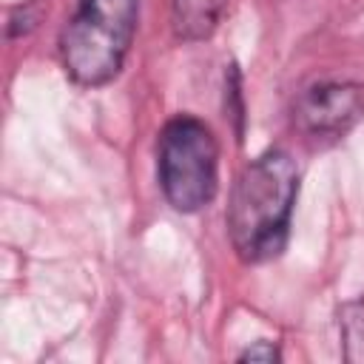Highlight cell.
Segmentation results:
<instances>
[{
	"mask_svg": "<svg viewBox=\"0 0 364 364\" xmlns=\"http://www.w3.org/2000/svg\"><path fill=\"white\" fill-rule=\"evenodd\" d=\"M156 176L165 202L179 213H196L219 188V142L208 122L179 114L165 122L156 145Z\"/></svg>",
	"mask_w": 364,
	"mask_h": 364,
	"instance_id": "3957f363",
	"label": "cell"
},
{
	"mask_svg": "<svg viewBox=\"0 0 364 364\" xmlns=\"http://www.w3.org/2000/svg\"><path fill=\"white\" fill-rule=\"evenodd\" d=\"M34 20H37V14H34V6H26V9H23V28L28 31V28L34 26ZM9 23H11V26L17 23V11L11 14V20H9ZM14 31H17V26H14V28H9V34H11V37H14Z\"/></svg>",
	"mask_w": 364,
	"mask_h": 364,
	"instance_id": "52a82bcc",
	"label": "cell"
},
{
	"mask_svg": "<svg viewBox=\"0 0 364 364\" xmlns=\"http://www.w3.org/2000/svg\"><path fill=\"white\" fill-rule=\"evenodd\" d=\"M225 6L228 0H171L173 34L185 43L208 40L225 14Z\"/></svg>",
	"mask_w": 364,
	"mask_h": 364,
	"instance_id": "5b68a950",
	"label": "cell"
},
{
	"mask_svg": "<svg viewBox=\"0 0 364 364\" xmlns=\"http://www.w3.org/2000/svg\"><path fill=\"white\" fill-rule=\"evenodd\" d=\"M139 0H80L60 34L65 74L85 88L111 82L136 34Z\"/></svg>",
	"mask_w": 364,
	"mask_h": 364,
	"instance_id": "7a4b0ae2",
	"label": "cell"
},
{
	"mask_svg": "<svg viewBox=\"0 0 364 364\" xmlns=\"http://www.w3.org/2000/svg\"><path fill=\"white\" fill-rule=\"evenodd\" d=\"M282 358V353H279V347L273 344V341H253L245 353H239V361H262V364H273V361H279Z\"/></svg>",
	"mask_w": 364,
	"mask_h": 364,
	"instance_id": "8992f818",
	"label": "cell"
},
{
	"mask_svg": "<svg viewBox=\"0 0 364 364\" xmlns=\"http://www.w3.org/2000/svg\"><path fill=\"white\" fill-rule=\"evenodd\" d=\"M364 114V88L347 80H321L304 88L293 105V125L316 142L344 136Z\"/></svg>",
	"mask_w": 364,
	"mask_h": 364,
	"instance_id": "277c9868",
	"label": "cell"
},
{
	"mask_svg": "<svg viewBox=\"0 0 364 364\" xmlns=\"http://www.w3.org/2000/svg\"><path fill=\"white\" fill-rule=\"evenodd\" d=\"M296 193L299 165L282 148L264 151L242 168L225 213L230 245L242 262H270L284 250Z\"/></svg>",
	"mask_w": 364,
	"mask_h": 364,
	"instance_id": "6da1fadb",
	"label": "cell"
}]
</instances>
